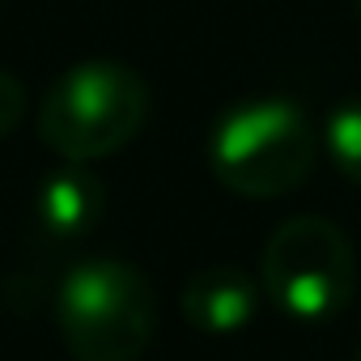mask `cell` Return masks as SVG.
Wrapping results in <instances>:
<instances>
[{
  "label": "cell",
  "instance_id": "cell-1",
  "mask_svg": "<svg viewBox=\"0 0 361 361\" xmlns=\"http://www.w3.org/2000/svg\"><path fill=\"white\" fill-rule=\"evenodd\" d=\"M209 166L234 196L276 200L306 183L314 166V128L289 98H247L217 119Z\"/></svg>",
  "mask_w": 361,
  "mask_h": 361
},
{
  "label": "cell",
  "instance_id": "cell-2",
  "mask_svg": "<svg viewBox=\"0 0 361 361\" xmlns=\"http://www.w3.org/2000/svg\"><path fill=\"white\" fill-rule=\"evenodd\" d=\"M149 119V85L136 68L90 60L68 68L43 98L39 136L64 161H98L136 140Z\"/></svg>",
  "mask_w": 361,
  "mask_h": 361
},
{
  "label": "cell",
  "instance_id": "cell-3",
  "mask_svg": "<svg viewBox=\"0 0 361 361\" xmlns=\"http://www.w3.org/2000/svg\"><path fill=\"white\" fill-rule=\"evenodd\" d=\"M56 319L77 361H140L157 327V293L136 264L85 259L60 281Z\"/></svg>",
  "mask_w": 361,
  "mask_h": 361
},
{
  "label": "cell",
  "instance_id": "cell-4",
  "mask_svg": "<svg viewBox=\"0 0 361 361\" xmlns=\"http://www.w3.org/2000/svg\"><path fill=\"white\" fill-rule=\"evenodd\" d=\"M268 302L302 323H323L353 302L357 255L327 217H289L272 230L259 264Z\"/></svg>",
  "mask_w": 361,
  "mask_h": 361
},
{
  "label": "cell",
  "instance_id": "cell-5",
  "mask_svg": "<svg viewBox=\"0 0 361 361\" xmlns=\"http://www.w3.org/2000/svg\"><path fill=\"white\" fill-rule=\"evenodd\" d=\"M259 289L251 272H243L238 264H209L200 268L188 285H183V319L204 331V336H234L255 319L259 306Z\"/></svg>",
  "mask_w": 361,
  "mask_h": 361
},
{
  "label": "cell",
  "instance_id": "cell-6",
  "mask_svg": "<svg viewBox=\"0 0 361 361\" xmlns=\"http://www.w3.org/2000/svg\"><path fill=\"white\" fill-rule=\"evenodd\" d=\"M102 209H106L102 178L85 170V161H68L51 170L35 192V226L43 238H56V243L85 238L102 221Z\"/></svg>",
  "mask_w": 361,
  "mask_h": 361
},
{
  "label": "cell",
  "instance_id": "cell-7",
  "mask_svg": "<svg viewBox=\"0 0 361 361\" xmlns=\"http://www.w3.org/2000/svg\"><path fill=\"white\" fill-rule=\"evenodd\" d=\"M323 140H327L331 166L348 178V183L361 188V98H348L327 115Z\"/></svg>",
  "mask_w": 361,
  "mask_h": 361
},
{
  "label": "cell",
  "instance_id": "cell-8",
  "mask_svg": "<svg viewBox=\"0 0 361 361\" xmlns=\"http://www.w3.org/2000/svg\"><path fill=\"white\" fill-rule=\"evenodd\" d=\"M22 115H26V90L13 73L0 68V140L22 123Z\"/></svg>",
  "mask_w": 361,
  "mask_h": 361
},
{
  "label": "cell",
  "instance_id": "cell-9",
  "mask_svg": "<svg viewBox=\"0 0 361 361\" xmlns=\"http://www.w3.org/2000/svg\"><path fill=\"white\" fill-rule=\"evenodd\" d=\"M357 13H361V0H357Z\"/></svg>",
  "mask_w": 361,
  "mask_h": 361
},
{
  "label": "cell",
  "instance_id": "cell-10",
  "mask_svg": "<svg viewBox=\"0 0 361 361\" xmlns=\"http://www.w3.org/2000/svg\"><path fill=\"white\" fill-rule=\"evenodd\" d=\"M357 361H361V348H357Z\"/></svg>",
  "mask_w": 361,
  "mask_h": 361
}]
</instances>
